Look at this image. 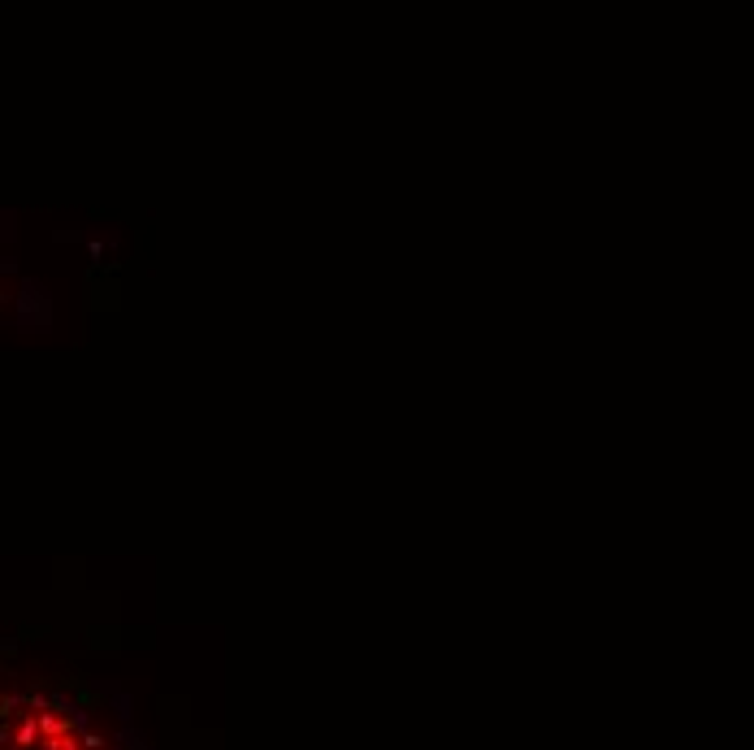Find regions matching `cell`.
<instances>
[{
	"instance_id": "6da1fadb",
	"label": "cell",
	"mask_w": 754,
	"mask_h": 750,
	"mask_svg": "<svg viewBox=\"0 0 754 750\" xmlns=\"http://www.w3.org/2000/svg\"><path fill=\"white\" fill-rule=\"evenodd\" d=\"M0 750H113L105 737L48 698L0 694Z\"/></svg>"
}]
</instances>
